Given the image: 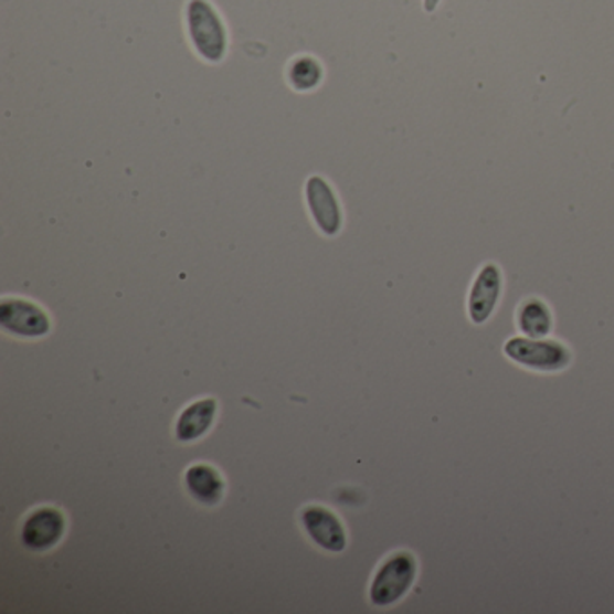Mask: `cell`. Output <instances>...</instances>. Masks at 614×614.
<instances>
[{"label": "cell", "instance_id": "1", "mask_svg": "<svg viewBox=\"0 0 614 614\" xmlns=\"http://www.w3.org/2000/svg\"><path fill=\"white\" fill-rule=\"evenodd\" d=\"M186 22L191 44L199 56L216 64L227 51V31L219 11L208 0H190L186 8Z\"/></svg>", "mask_w": 614, "mask_h": 614}, {"label": "cell", "instance_id": "2", "mask_svg": "<svg viewBox=\"0 0 614 614\" xmlns=\"http://www.w3.org/2000/svg\"><path fill=\"white\" fill-rule=\"evenodd\" d=\"M416 579L415 557L407 551H396L377 570L370 585L371 604L390 607L407 595Z\"/></svg>", "mask_w": 614, "mask_h": 614}, {"label": "cell", "instance_id": "3", "mask_svg": "<svg viewBox=\"0 0 614 614\" xmlns=\"http://www.w3.org/2000/svg\"><path fill=\"white\" fill-rule=\"evenodd\" d=\"M505 356L516 364L533 371H561L571 362V351L555 339L512 337L502 347Z\"/></svg>", "mask_w": 614, "mask_h": 614}, {"label": "cell", "instance_id": "4", "mask_svg": "<svg viewBox=\"0 0 614 614\" xmlns=\"http://www.w3.org/2000/svg\"><path fill=\"white\" fill-rule=\"evenodd\" d=\"M502 294V273L498 264L483 265L468 290L467 314L474 325H485L498 308Z\"/></svg>", "mask_w": 614, "mask_h": 614}, {"label": "cell", "instance_id": "5", "mask_svg": "<svg viewBox=\"0 0 614 614\" xmlns=\"http://www.w3.org/2000/svg\"><path fill=\"white\" fill-rule=\"evenodd\" d=\"M65 533V516L54 507H40L25 517L22 525V544L30 551L44 553L53 550Z\"/></svg>", "mask_w": 614, "mask_h": 614}, {"label": "cell", "instance_id": "6", "mask_svg": "<svg viewBox=\"0 0 614 614\" xmlns=\"http://www.w3.org/2000/svg\"><path fill=\"white\" fill-rule=\"evenodd\" d=\"M0 325L6 332L28 339L47 336L51 330L50 316L33 301L20 298L2 299Z\"/></svg>", "mask_w": 614, "mask_h": 614}, {"label": "cell", "instance_id": "7", "mask_svg": "<svg viewBox=\"0 0 614 614\" xmlns=\"http://www.w3.org/2000/svg\"><path fill=\"white\" fill-rule=\"evenodd\" d=\"M301 525L314 544L322 550L341 553L347 548V530L332 510L321 505H308L303 508Z\"/></svg>", "mask_w": 614, "mask_h": 614}, {"label": "cell", "instance_id": "8", "mask_svg": "<svg viewBox=\"0 0 614 614\" xmlns=\"http://www.w3.org/2000/svg\"><path fill=\"white\" fill-rule=\"evenodd\" d=\"M307 202L317 227L327 236H336L342 225L341 208L332 188L322 177L308 179Z\"/></svg>", "mask_w": 614, "mask_h": 614}, {"label": "cell", "instance_id": "9", "mask_svg": "<svg viewBox=\"0 0 614 614\" xmlns=\"http://www.w3.org/2000/svg\"><path fill=\"white\" fill-rule=\"evenodd\" d=\"M184 483L191 498L195 499L199 505H204V507H215L224 498V478L211 465H191L186 470Z\"/></svg>", "mask_w": 614, "mask_h": 614}, {"label": "cell", "instance_id": "10", "mask_svg": "<svg viewBox=\"0 0 614 614\" xmlns=\"http://www.w3.org/2000/svg\"><path fill=\"white\" fill-rule=\"evenodd\" d=\"M216 411H219V404L215 399L195 400L193 404L182 410L181 415L177 419L176 438L184 444L202 438L215 422Z\"/></svg>", "mask_w": 614, "mask_h": 614}, {"label": "cell", "instance_id": "11", "mask_svg": "<svg viewBox=\"0 0 614 614\" xmlns=\"http://www.w3.org/2000/svg\"><path fill=\"white\" fill-rule=\"evenodd\" d=\"M516 322L522 336L542 339L553 330V314L542 299L528 298L517 308Z\"/></svg>", "mask_w": 614, "mask_h": 614}, {"label": "cell", "instance_id": "12", "mask_svg": "<svg viewBox=\"0 0 614 614\" xmlns=\"http://www.w3.org/2000/svg\"><path fill=\"white\" fill-rule=\"evenodd\" d=\"M322 67L313 56H299L288 67V82L299 93L313 91L321 84Z\"/></svg>", "mask_w": 614, "mask_h": 614}, {"label": "cell", "instance_id": "13", "mask_svg": "<svg viewBox=\"0 0 614 614\" xmlns=\"http://www.w3.org/2000/svg\"><path fill=\"white\" fill-rule=\"evenodd\" d=\"M438 2L440 0H425V8H427V11H433Z\"/></svg>", "mask_w": 614, "mask_h": 614}]
</instances>
